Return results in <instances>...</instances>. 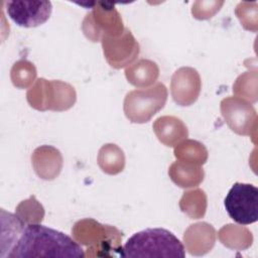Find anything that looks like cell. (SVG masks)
<instances>
[{"instance_id":"cell-1","label":"cell","mask_w":258,"mask_h":258,"mask_svg":"<svg viewBox=\"0 0 258 258\" xmlns=\"http://www.w3.org/2000/svg\"><path fill=\"white\" fill-rule=\"evenodd\" d=\"M85 257L83 248L64 233L42 226L27 224L7 258Z\"/></svg>"},{"instance_id":"cell-2","label":"cell","mask_w":258,"mask_h":258,"mask_svg":"<svg viewBox=\"0 0 258 258\" xmlns=\"http://www.w3.org/2000/svg\"><path fill=\"white\" fill-rule=\"evenodd\" d=\"M121 257H171L183 258L182 243L168 230L149 228L133 234L120 248Z\"/></svg>"},{"instance_id":"cell-3","label":"cell","mask_w":258,"mask_h":258,"mask_svg":"<svg viewBox=\"0 0 258 258\" xmlns=\"http://www.w3.org/2000/svg\"><path fill=\"white\" fill-rule=\"evenodd\" d=\"M166 98V88L160 83L149 89L132 91L127 94L124 101L125 114L131 122H147L163 108Z\"/></svg>"},{"instance_id":"cell-4","label":"cell","mask_w":258,"mask_h":258,"mask_svg":"<svg viewBox=\"0 0 258 258\" xmlns=\"http://www.w3.org/2000/svg\"><path fill=\"white\" fill-rule=\"evenodd\" d=\"M229 217L238 224L249 225L258 220V188L251 183L236 182L224 201Z\"/></svg>"},{"instance_id":"cell-5","label":"cell","mask_w":258,"mask_h":258,"mask_svg":"<svg viewBox=\"0 0 258 258\" xmlns=\"http://www.w3.org/2000/svg\"><path fill=\"white\" fill-rule=\"evenodd\" d=\"M9 17L21 27H36L48 20L52 6L50 1L14 0L6 3Z\"/></svg>"},{"instance_id":"cell-6","label":"cell","mask_w":258,"mask_h":258,"mask_svg":"<svg viewBox=\"0 0 258 258\" xmlns=\"http://www.w3.org/2000/svg\"><path fill=\"white\" fill-rule=\"evenodd\" d=\"M200 88V77L194 69L181 68L172 77L171 92L173 99L182 106H187L197 100Z\"/></svg>"}]
</instances>
